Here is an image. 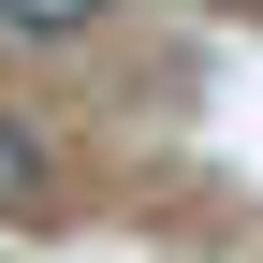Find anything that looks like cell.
Wrapping results in <instances>:
<instances>
[{
	"mask_svg": "<svg viewBox=\"0 0 263 263\" xmlns=\"http://www.w3.org/2000/svg\"><path fill=\"white\" fill-rule=\"evenodd\" d=\"M88 15H117V0H0V29H15V44H73Z\"/></svg>",
	"mask_w": 263,
	"mask_h": 263,
	"instance_id": "7a4b0ae2",
	"label": "cell"
},
{
	"mask_svg": "<svg viewBox=\"0 0 263 263\" xmlns=\"http://www.w3.org/2000/svg\"><path fill=\"white\" fill-rule=\"evenodd\" d=\"M0 219H59V132L0 117Z\"/></svg>",
	"mask_w": 263,
	"mask_h": 263,
	"instance_id": "6da1fadb",
	"label": "cell"
}]
</instances>
